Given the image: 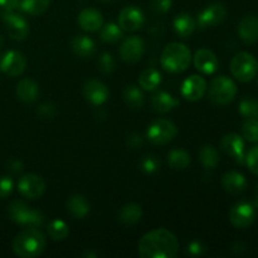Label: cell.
<instances>
[{"label":"cell","mask_w":258,"mask_h":258,"mask_svg":"<svg viewBox=\"0 0 258 258\" xmlns=\"http://www.w3.org/2000/svg\"><path fill=\"white\" fill-rule=\"evenodd\" d=\"M178 251V238L165 228L154 229L144 234L138 244L141 258H174Z\"/></svg>","instance_id":"6da1fadb"},{"label":"cell","mask_w":258,"mask_h":258,"mask_svg":"<svg viewBox=\"0 0 258 258\" xmlns=\"http://www.w3.org/2000/svg\"><path fill=\"white\" fill-rule=\"evenodd\" d=\"M47 246V238L35 227L20 232L13 241V251L18 257L34 258L40 256Z\"/></svg>","instance_id":"7a4b0ae2"},{"label":"cell","mask_w":258,"mask_h":258,"mask_svg":"<svg viewBox=\"0 0 258 258\" xmlns=\"http://www.w3.org/2000/svg\"><path fill=\"white\" fill-rule=\"evenodd\" d=\"M191 60L190 49L179 42L170 43L163 49L160 55V64L166 72L181 73L189 67Z\"/></svg>","instance_id":"3957f363"},{"label":"cell","mask_w":258,"mask_h":258,"mask_svg":"<svg viewBox=\"0 0 258 258\" xmlns=\"http://www.w3.org/2000/svg\"><path fill=\"white\" fill-rule=\"evenodd\" d=\"M8 216L14 223L25 227H39L44 222V216L42 212L37 209H30L22 201H14L9 204Z\"/></svg>","instance_id":"277c9868"},{"label":"cell","mask_w":258,"mask_h":258,"mask_svg":"<svg viewBox=\"0 0 258 258\" xmlns=\"http://www.w3.org/2000/svg\"><path fill=\"white\" fill-rule=\"evenodd\" d=\"M237 95V86L231 78L226 76L216 77L209 85L208 97L214 105L226 106L234 100Z\"/></svg>","instance_id":"5b68a950"},{"label":"cell","mask_w":258,"mask_h":258,"mask_svg":"<svg viewBox=\"0 0 258 258\" xmlns=\"http://www.w3.org/2000/svg\"><path fill=\"white\" fill-rule=\"evenodd\" d=\"M231 72L233 77L239 82H249L257 76V59L251 53H237L231 60Z\"/></svg>","instance_id":"8992f818"},{"label":"cell","mask_w":258,"mask_h":258,"mask_svg":"<svg viewBox=\"0 0 258 258\" xmlns=\"http://www.w3.org/2000/svg\"><path fill=\"white\" fill-rule=\"evenodd\" d=\"M178 134L175 123L166 118H158L150 123L146 131V138L154 145L169 144Z\"/></svg>","instance_id":"52a82bcc"},{"label":"cell","mask_w":258,"mask_h":258,"mask_svg":"<svg viewBox=\"0 0 258 258\" xmlns=\"http://www.w3.org/2000/svg\"><path fill=\"white\" fill-rule=\"evenodd\" d=\"M256 208L253 204L247 202H239L234 204L229 212V221L238 229H244L251 226L256 221Z\"/></svg>","instance_id":"ba28073f"},{"label":"cell","mask_w":258,"mask_h":258,"mask_svg":"<svg viewBox=\"0 0 258 258\" xmlns=\"http://www.w3.org/2000/svg\"><path fill=\"white\" fill-rule=\"evenodd\" d=\"M18 190L24 198L34 201L44 194L45 183L42 176L35 174H25L18 181Z\"/></svg>","instance_id":"9c48e42d"},{"label":"cell","mask_w":258,"mask_h":258,"mask_svg":"<svg viewBox=\"0 0 258 258\" xmlns=\"http://www.w3.org/2000/svg\"><path fill=\"white\" fill-rule=\"evenodd\" d=\"M7 33L13 40H24L29 34V24L27 20L19 14H15L13 12H7L3 15Z\"/></svg>","instance_id":"30bf717a"},{"label":"cell","mask_w":258,"mask_h":258,"mask_svg":"<svg viewBox=\"0 0 258 258\" xmlns=\"http://www.w3.org/2000/svg\"><path fill=\"white\" fill-rule=\"evenodd\" d=\"M227 18V9L222 3H213L208 5L204 10H202L197 18V24L201 28L216 27L224 22Z\"/></svg>","instance_id":"8fae6325"},{"label":"cell","mask_w":258,"mask_h":258,"mask_svg":"<svg viewBox=\"0 0 258 258\" xmlns=\"http://www.w3.org/2000/svg\"><path fill=\"white\" fill-rule=\"evenodd\" d=\"M145 23V15L140 8L135 5L123 8L118 14V25L125 32H135L139 30Z\"/></svg>","instance_id":"7c38bea8"},{"label":"cell","mask_w":258,"mask_h":258,"mask_svg":"<svg viewBox=\"0 0 258 258\" xmlns=\"http://www.w3.org/2000/svg\"><path fill=\"white\" fill-rule=\"evenodd\" d=\"M118 53L121 59L125 60L126 63H136L143 58L145 53V43L138 35L128 37L120 45Z\"/></svg>","instance_id":"4fadbf2b"},{"label":"cell","mask_w":258,"mask_h":258,"mask_svg":"<svg viewBox=\"0 0 258 258\" xmlns=\"http://www.w3.org/2000/svg\"><path fill=\"white\" fill-rule=\"evenodd\" d=\"M27 67L24 54L18 50H8L0 59V70L10 77L20 76Z\"/></svg>","instance_id":"5bb4252c"},{"label":"cell","mask_w":258,"mask_h":258,"mask_svg":"<svg viewBox=\"0 0 258 258\" xmlns=\"http://www.w3.org/2000/svg\"><path fill=\"white\" fill-rule=\"evenodd\" d=\"M207 92V82L202 76L191 75L181 85V96L185 100L196 102L199 101Z\"/></svg>","instance_id":"9a60e30c"},{"label":"cell","mask_w":258,"mask_h":258,"mask_svg":"<svg viewBox=\"0 0 258 258\" xmlns=\"http://www.w3.org/2000/svg\"><path fill=\"white\" fill-rule=\"evenodd\" d=\"M83 95L86 100L93 106H101L108 100L110 91L107 86L97 80H90L83 86Z\"/></svg>","instance_id":"2e32d148"},{"label":"cell","mask_w":258,"mask_h":258,"mask_svg":"<svg viewBox=\"0 0 258 258\" xmlns=\"http://www.w3.org/2000/svg\"><path fill=\"white\" fill-rule=\"evenodd\" d=\"M221 149L238 164H244V141L237 134H228L221 140Z\"/></svg>","instance_id":"e0dca14e"},{"label":"cell","mask_w":258,"mask_h":258,"mask_svg":"<svg viewBox=\"0 0 258 258\" xmlns=\"http://www.w3.org/2000/svg\"><path fill=\"white\" fill-rule=\"evenodd\" d=\"M194 67L203 75H213L218 70V58L212 50L203 48L194 54Z\"/></svg>","instance_id":"ac0fdd59"},{"label":"cell","mask_w":258,"mask_h":258,"mask_svg":"<svg viewBox=\"0 0 258 258\" xmlns=\"http://www.w3.org/2000/svg\"><path fill=\"white\" fill-rule=\"evenodd\" d=\"M77 22L86 32H97L103 25L102 13L95 8H86L78 14Z\"/></svg>","instance_id":"d6986e66"},{"label":"cell","mask_w":258,"mask_h":258,"mask_svg":"<svg viewBox=\"0 0 258 258\" xmlns=\"http://www.w3.org/2000/svg\"><path fill=\"white\" fill-rule=\"evenodd\" d=\"M238 35L244 43H252L258 40V18L256 15H247L242 18L238 24Z\"/></svg>","instance_id":"ffe728a7"},{"label":"cell","mask_w":258,"mask_h":258,"mask_svg":"<svg viewBox=\"0 0 258 258\" xmlns=\"http://www.w3.org/2000/svg\"><path fill=\"white\" fill-rule=\"evenodd\" d=\"M222 186L227 193L237 196V194L243 193L247 186V180L243 174L238 171H228L222 178Z\"/></svg>","instance_id":"44dd1931"},{"label":"cell","mask_w":258,"mask_h":258,"mask_svg":"<svg viewBox=\"0 0 258 258\" xmlns=\"http://www.w3.org/2000/svg\"><path fill=\"white\" fill-rule=\"evenodd\" d=\"M153 110L158 113H166L179 106V100L166 91H159L151 97Z\"/></svg>","instance_id":"7402d4cb"},{"label":"cell","mask_w":258,"mask_h":258,"mask_svg":"<svg viewBox=\"0 0 258 258\" xmlns=\"http://www.w3.org/2000/svg\"><path fill=\"white\" fill-rule=\"evenodd\" d=\"M67 211L73 218L83 219L90 213V203L82 194H75L67 201Z\"/></svg>","instance_id":"603a6c76"},{"label":"cell","mask_w":258,"mask_h":258,"mask_svg":"<svg viewBox=\"0 0 258 258\" xmlns=\"http://www.w3.org/2000/svg\"><path fill=\"white\" fill-rule=\"evenodd\" d=\"M73 53L81 58H91L96 53V43L87 35H77L71 43Z\"/></svg>","instance_id":"cb8c5ba5"},{"label":"cell","mask_w":258,"mask_h":258,"mask_svg":"<svg viewBox=\"0 0 258 258\" xmlns=\"http://www.w3.org/2000/svg\"><path fill=\"white\" fill-rule=\"evenodd\" d=\"M17 96L23 102L32 103L39 96V87L33 80L24 78L17 85Z\"/></svg>","instance_id":"d4e9b609"},{"label":"cell","mask_w":258,"mask_h":258,"mask_svg":"<svg viewBox=\"0 0 258 258\" xmlns=\"http://www.w3.org/2000/svg\"><path fill=\"white\" fill-rule=\"evenodd\" d=\"M174 30L181 38H189L197 28V22L188 13H181L174 19Z\"/></svg>","instance_id":"484cf974"},{"label":"cell","mask_w":258,"mask_h":258,"mask_svg":"<svg viewBox=\"0 0 258 258\" xmlns=\"http://www.w3.org/2000/svg\"><path fill=\"white\" fill-rule=\"evenodd\" d=\"M143 217V209L139 204L128 203L125 204L122 208L120 209L118 213V221L121 223L126 224V226H131V224L138 223Z\"/></svg>","instance_id":"4316f807"},{"label":"cell","mask_w":258,"mask_h":258,"mask_svg":"<svg viewBox=\"0 0 258 258\" xmlns=\"http://www.w3.org/2000/svg\"><path fill=\"white\" fill-rule=\"evenodd\" d=\"M161 83V75L155 68H148L141 72L139 77V85L145 91H154L159 87Z\"/></svg>","instance_id":"83f0119b"},{"label":"cell","mask_w":258,"mask_h":258,"mask_svg":"<svg viewBox=\"0 0 258 258\" xmlns=\"http://www.w3.org/2000/svg\"><path fill=\"white\" fill-rule=\"evenodd\" d=\"M168 163L174 170H184L190 164V155L183 149H173L168 154Z\"/></svg>","instance_id":"f1b7e54d"},{"label":"cell","mask_w":258,"mask_h":258,"mask_svg":"<svg viewBox=\"0 0 258 258\" xmlns=\"http://www.w3.org/2000/svg\"><path fill=\"white\" fill-rule=\"evenodd\" d=\"M50 0H19V9L29 15H40L48 9Z\"/></svg>","instance_id":"f546056e"},{"label":"cell","mask_w":258,"mask_h":258,"mask_svg":"<svg viewBox=\"0 0 258 258\" xmlns=\"http://www.w3.org/2000/svg\"><path fill=\"white\" fill-rule=\"evenodd\" d=\"M122 97L126 105L131 108L143 107L144 100H145V98H144L143 91L134 85L126 86V88L123 90Z\"/></svg>","instance_id":"4dcf8cb0"},{"label":"cell","mask_w":258,"mask_h":258,"mask_svg":"<svg viewBox=\"0 0 258 258\" xmlns=\"http://www.w3.org/2000/svg\"><path fill=\"white\" fill-rule=\"evenodd\" d=\"M123 37L122 29L115 23H107L100 28V38L102 42L115 44Z\"/></svg>","instance_id":"1f68e13d"},{"label":"cell","mask_w":258,"mask_h":258,"mask_svg":"<svg viewBox=\"0 0 258 258\" xmlns=\"http://www.w3.org/2000/svg\"><path fill=\"white\" fill-rule=\"evenodd\" d=\"M199 160L206 169H214L219 164V154L213 145H204L199 150Z\"/></svg>","instance_id":"d6a6232c"},{"label":"cell","mask_w":258,"mask_h":258,"mask_svg":"<svg viewBox=\"0 0 258 258\" xmlns=\"http://www.w3.org/2000/svg\"><path fill=\"white\" fill-rule=\"evenodd\" d=\"M48 236L53 241H63L70 234V227L62 219H53L47 226Z\"/></svg>","instance_id":"836d02e7"},{"label":"cell","mask_w":258,"mask_h":258,"mask_svg":"<svg viewBox=\"0 0 258 258\" xmlns=\"http://www.w3.org/2000/svg\"><path fill=\"white\" fill-rule=\"evenodd\" d=\"M239 113L246 120H258V100L252 97H244L239 102Z\"/></svg>","instance_id":"e575fe53"},{"label":"cell","mask_w":258,"mask_h":258,"mask_svg":"<svg viewBox=\"0 0 258 258\" xmlns=\"http://www.w3.org/2000/svg\"><path fill=\"white\" fill-rule=\"evenodd\" d=\"M97 66H98V70H100L101 72L105 73V75H110V73H112L113 71H115V67H116L115 58L112 57L111 53H107V52L102 53V54L100 55V58H98Z\"/></svg>","instance_id":"d590c367"},{"label":"cell","mask_w":258,"mask_h":258,"mask_svg":"<svg viewBox=\"0 0 258 258\" xmlns=\"http://www.w3.org/2000/svg\"><path fill=\"white\" fill-rule=\"evenodd\" d=\"M140 169L145 174H154L160 169V160L155 155H146L141 159Z\"/></svg>","instance_id":"8d00e7d4"},{"label":"cell","mask_w":258,"mask_h":258,"mask_svg":"<svg viewBox=\"0 0 258 258\" xmlns=\"http://www.w3.org/2000/svg\"><path fill=\"white\" fill-rule=\"evenodd\" d=\"M242 134L246 140L258 143V120H247L242 126Z\"/></svg>","instance_id":"74e56055"},{"label":"cell","mask_w":258,"mask_h":258,"mask_svg":"<svg viewBox=\"0 0 258 258\" xmlns=\"http://www.w3.org/2000/svg\"><path fill=\"white\" fill-rule=\"evenodd\" d=\"M244 163L247 164V166H248L252 173L258 175V146H254L247 153L246 158H244Z\"/></svg>","instance_id":"f35d334b"},{"label":"cell","mask_w":258,"mask_h":258,"mask_svg":"<svg viewBox=\"0 0 258 258\" xmlns=\"http://www.w3.org/2000/svg\"><path fill=\"white\" fill-rule=\"evenodd\" d=\"M14 189V181L10 176H0V198H7Z\"/></svg>","instance_id":"ab89813d"},{"label":"cell","mask_w":258,"mask_h":258,"mask_svg":"<svg viewBox=\"0 0 258 258\" xmlns=\"http://www.w3.org/2000/svg\"><path fill=\"white\" fill-rule=\"evenodd\" d=\"M171 5H173L171 0H153V3H151L153 10L155 13H159V14L168 13L171 9Z\"/></svg>","instance_id":"60d3db41"},{"label":"cell","mask_w":258,"mask_h":258,"mask_svg":"<svg viewBox=\"0 0 258 258\" xmlns=\"http://www.w3.org/2000/svg\"><path fill=\"white\" fill-rule=\"evenodd\" d=\"M55 112H57V108H55V106L52 105V103H43V105H40L37 110L38 115L42 116V117L44 118H52L53 116L55 115Z\"/></svg>","instance_id":"b9f144b4"},{"label":"cell","mask_w":258,"mask_h":258,"mask_svg":"<svg viewBox=\"0 0 258 258\" xmlns=\"http://www.w3.org/2000/svg\"><path fill=\"white\" fill-rule=\"evenodd\" d=\"M204 251H206V247H204L203 243L199 241L190 242V243L188 244V247H186V253L194 257L202 256V254L204 253Z\"/></svg>","instance_id":"7bdbcfd3"},{"label":"cell","mask_w":258,"mask_h":258,"mask_svg":"<svg viewBox=\"0 0 258 258\" xmlns=\"http://www.w3.org/2000/svg\"><path fill=\"white\" fill-rule=\"evenodd\" d=\"M127 145L133 149H138L143 145V138L139 134H131L127 138Z\"/></svg>","instance_id":"ee69618b"},{"label":"cell","mask_w":258,"mask_h":258,"mask_svg":"<svg viewBox=\"0 0 258 258\" xmlns=\"http://www.w3.org/2000/svg\"><path fill=\"white\" fill-rule=\"evenodd\" d=\"M19 5V0H0V7L7 12H13Z\"/></svg>","instance_id":"f6af8a7d"},{"label":"cell","mask_w":258,"mask_h":258,"mask_svg":"<svg viewBox=\"0 0 258 258\" xmlns=\"http://www.w3.org/2000/svg\"><path fill=\"white\" fill-rule=\"evenodd\" d=\"M8 169H9L10 171H13V173H14V174L20 173V171L23 170L22 161H19V160H10L9 163H8Z\"/></svg>","instance_id":"bcb514c9"},{"label":"cell","mask_w":258,"mask_h":258,"mask_svg":"<svg viewBox=\"0 0 258 258\" xmlns=\"http://www.w3.org/2000/svg\"><path fill=\"white\" fill-rule=\"evenodd\" d=\"M253 206H254V208H257V209H258V189H257V196H256V199H254V202H253Z\"/></svg>","instance_id":"7dc6e473"},{"label":"cell","mask_w":258,"mask_h":258,"mask_svg":"<svg viewBox=\"0 0 258 258\" xmlns=\"http://www.w3.org/2000/svg\"><path fill=\"white\" fill-rule=\"evenodd\" d=\"M2 45H3V38L2 35H0V48H2Z\"/></svg>","instance_id":"c3c4849f"},{"label":"cell","mask_w":258,"mask_h":258,"mask_svg":"<svg viewBox=\"0 0 258 258\" xmlns=\"http://www.w3.org/2000/svg\"><path fill=\"white\" fill-rule=\"evenodd\" d=\"M102 2H112V0H102Z\"/></svg>","instance_id":"681fc988"}]
</instances>
